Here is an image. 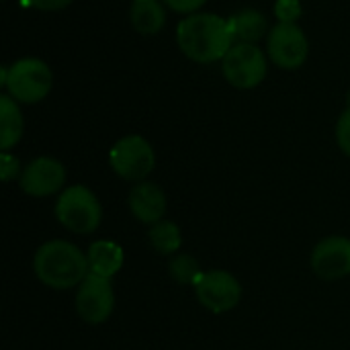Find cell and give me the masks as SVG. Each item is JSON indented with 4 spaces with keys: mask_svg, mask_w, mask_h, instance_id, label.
<instances>
[{
    "mask_svg": "<svg viewBox=\"0 0 350 350\" xmlns=\"http://www.w3.org/2000/svg\"><path fill=\"white\" fill-rule=\"evenodd\" d=\"M162 4L164 2L160 0H133L129 16H131V25L135 27V31H139L142 35L158 33L166 23Z\"/></svg>",
    "mask_w": 350,
    "mask_h": 350,
    "instance_id": "16",
    "label": "cell"
},
{
    "mask_svg": "<svg viewBox=\"0 0 350 350\" xmlns=\"http://www.w3.org/2000/svg\"><path fill=\"white\" fill-rule=\"evenodd\" d=\"M150 242L152 246L156 248V252L160 254H174L180 244H183V238H180V230L176 224L172 221H158L152 226L150 230Z\"/></svg>",
    "mask_w": 350,
    "mask_h": 350,
    "instance_id": "17",
    "label": "cell"
},
{
    "mask_svg": "<svg viewBox=\"0 0 350 350\" xmlns=\"http://www.w3.org/2000/svg\"><path fill=\"white\" fill-rule=\"evenodd\" d=\"M86 260H88L90 275L111 279L123 267V248L115 242L98 240V242L90 244V248L86 252Z\"/></svg>",
    "mask_w": 350,
    "mask_h": 350,
    "instance_id": "13",
    "label": "cell"
},
{
    "mask_svg": "<svg viewBox=\"0 0 350 350\" xmlns=\"http://www.w3.org/2000/svg\"><path fill=\"white\" fill-rule=\"evenodd\" d=\"M226 80L236 88H254L267 76V57L256 43H234L221 59Z\"/></svg>",
    "mask_w": 350,
    "mask_h": 350,
    "instance_id": "5",
    "label": "cell"
},
{
    "mask_svg": "<svg viewBox=\"0 0 350 350\" xmlns=\"http://www.w3.org/2000/svg\"><path fill=\"white\" fill-rule=\"evenodd\" d=\"M16 174H18V160L12 154L2 152L0 154V176H2V180L8 183V180L16 178Z\"/></svg>",
    "mask_w": 350,
    "mask_h": 350,
    "instance_id": "21",
    "label": "cell"
},
{
    "mask_svg": "<svg viewBox=\"0 0 350 350\" xmlns=\"http://www.w3.org/2000/svg\"><path fill=\"white\" fill-rule=\"evenodd\" d=\"M336 142H338L340 150L347 156H350V100L349 107L345 109V113L338 119V125H336Z\"/></svg>",
    "mask_w": 350,
    "mask_h": 350,
    "instance_id": "20",
    "label": "cell"
},
{
    "mask_svg": "<svg viewBox=\"0 0 350 350\" xmlns=\"http://www.w3.org/2000/svg\"><path fill=\"white\" fill-rule=\"evenodd\" d=\"M55 217L74 234H92L100 226L103 209L88 187L74 185L59 195L55 203Z\"/></svg>",
    "mask_w": 350,
    "mask_h": 350,
    "instance_id": "4",
    "label": "cell"
},
{
    "mask_svg": "<svg viewBox=\"0 0 350 350\" xmlns=\"http://www.w3.org/2000/svg\"><path fill=\"white\" fill-rule=\"evenodd\" d=\"M115 308V291L111 279L88 275L76 291V312L88 324H103Z\"/></svg>",
    "mask_w": 350,
    "mask_h": 350,
    "instance_id": "9",
    "label": "cell"
},
{
    "mask_svg": "<svg viewBox=\"0 0 350 350\" xmlns=\"http://www.w3.org/2000/svg\"><path fill=\"white\" fill-rule=\"evenodd\" d=\"M33 271L43 285L59 291L78 287L90 275L86 254L66 240L45 242L35 252Z\"/></svg>",
    "mask_w": 350,
    "mask_h": 350,
    "instance_id": "2",
    "label": "cell"
},
{
    "mask_svg": "<svg viewBox=\"0 0 350 350\" xmlns=\"http://www.w3.org/2000/svg\"><path fill=\"white\" fill-rule=\"evenodd\" d=\"M170 10L174 12H183V14H191L197 12L207 0H162Z\"/></svg>",
    "mask_w": 350,
    "mask_h": 350,
    "instance_id": "22",
    "label": "cell"
},
{
    "mask_svg": "<svg viewBox=\"0 0 350 350\" xmlns=\"http://www.w3.org/2000/svg\"><path fill=\"white\" fill-rule=\"evenodd\" d=\"M51 70L37 57H23L2 70V84L16 103H39L51 90Z\"/></svg>",
    "mask_w": 350,
    "mask_h": 350,
    "instance_id": "3",
    "label": "cell"
},
{
    "mask_svg": "<svg viewBox=\"0 0 350 350\" xmlns=\"http://www.w3.org/2000/svg\"><path fill=\"white\" fill-rule=\"evenodd\" d=\"M170 269H172L174 279H178V281H183V283H195V281L199 279V267H197V262H195L193 258H189V256H178V258L170 265Z\"/></svg>",
    "mask_w": 350,
    "mask_h": 350,
    "instance_id": "18",
    "label": "cell"
},
{
    "mask_svg": "<svg viewBox=\"0 0 350 350\" xmlns=\"http://www.w3.org/2000/svg\"><path fill=\"white\" fill-rule=\"evenodd\" d=\"M109 162L121 178L142 183L154 170L156 156L152 146L142 135H127L111 148Z\"/></svg>",
    "mask_w": 350,
    "mask_h": 350,
    "instance_id": "6",
    "label": "cell"
},
{
    "mask_svg": "<svg viewBox=\"0 0 350 350\" xmlns=\"http://www.w3.org/2000/svg\"><path fill=\"white\" fill-rule=\"evenodd\" d=\"M180 51L199 64L224 59L234 45L230 23L211 12H197L183 18L176 27Z\"/></svg>",
    "mask_w": 350,
    "mask_h": 350,
    "instance_id": "1",
    "label": "cell"
},
{
    "mask_svg": "<svg viewBox=\"0 0 350 350\" xmlns=\"http://www.w3.org/2000/svg\"><path fill=\"white\" fill-rule=\"evenodd\" d=\"M23 115L16 105V100L10 94L0 96V148L2 152H8L14 148L23 135Z\"/></svg>",
    "mask_w": 350,
    "mask_h": 350,
    "instance_id": "14",
    "label": "cell"
},
{
    "mask_svg": "<svg viewBox=\"0 0 350 350\" xmlns=\"http://www.w3.org/2000/svg\"><path fill=\"white\" fill-rule=\"evenodd\" d=\"M267 47L271 59L285 70H295L304 66L310 53L308 37L297 27V23H279L275 29H271Z\"/></svg>",
    "mask_w": 350,
    "mask_h": 350,
    "instance_id": "8",
    "label": "cell"
},
{
    "mask_svg": "<svg viewBox=\"0 0 350 350\" xmlns=\"http://www.w3.org/2000/svg\"><path fill=\"white\" fill-rule=\"evenodd\" d=\"M66 183V168L49 156L33 160L21 174V189L31 197H49L62 191Z\"/></svg>",
    "mask_w": 350,
    "mask_h": 350,
    "instance_id": "11",
    "label": "cell"
},
{
    "mask_svg": "<svg viewBox=\"0 0 350 350\" xmlns=\"http://www.w3.org/2000/svg\"><path fill=\"white\" fill-rule=\"evenodd\" d=\"M312 269L324 281L350 275V240L345 236L324 238L312 252Z\"/></svg>",
    "mask_w": 350,
    "mask_h": 350,
    "instance_id": "10",
    "label": "cell"
},
{
    "mask_svg": "<svg viewBox=\"0 0 350 350\" xmlns=\"http://www.w3.org/2000/svg\"><path fill=\"white\" fill-rule=\"evenodd\" d=\"M129 209L137 221L154 226L166 213V195L154 183H137L129 193Z\"/></svg>",
    "mask_w": 350,
    "mask_h": 350,
    "instance_id": "12",
    "label": "cell"
},
{
    "mask_svg": "<svg viewBox=\"0 0 350 350\" xmlns=\"http://www.w3.org/2000/svg\"><path fill=\"white\" fill-rule=\"evenodd\" d=\"M193 285H195L199 304L213 314H226L234 310L242 297V287L238 279L226 271L201 273Z\"/></svg>",
    "mask_w": 350,
    "mask_h": 350,
    "instance_id": "7",
    "label": "cell"
},
{
    "mask_svg": "<svg viewBox=\"0 0 350 350\" xmlns=\"http://www.w3.org/2000/svg\"><path fill=\"white\" fill-rule=\"evenodd\" d=\"M228 23L232 29V37L238 43H256L258 39H262V35L269 29L267 18L254 8H246V10L236 12Z\"/></svg>",
    "mask_w": 350,
    "mask_h": 350,
    "instance_id": "15",
    "label": "cell"
},
{
    "mask_svg": "<svg viewBox=\"0 0 350 350\" xmlns=\"http://www.w3.org/2000/svg\"><path fill=\"white\" fill-rule=\"evenodd\" d=\"M275 14L281 23H295L301 16V4L299 0H277Z\"/></svg>",
    "mask_w": 350,
    "mask_h": 350,
    "instance_id": "19",
    "label": "cell"
},
{
    "mask_svg": "<svg viewBox=\"0 0 350 350\" xmlns=\"http://www.w3.org/2000/svg\"><path fill=\"white\" fill-rule=\"evenodd\" d=\"M27 2L39 10H62L68 4H72V0H27Z\"/></svg>",
    "mask_w": 350,
    "mask_h": 350,
    "instance_id": "23",
    "label": "cell"
}]
</instances>
